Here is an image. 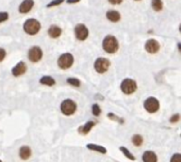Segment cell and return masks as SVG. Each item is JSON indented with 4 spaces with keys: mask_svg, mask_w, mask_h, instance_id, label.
Wrapping results in <instances>:
<instances>
[{
    "mask_svg": "<svg viewBox=\"0 0 181 162\" xmlns=\"http://www.w3.org/2000/svg\"><path fill=\"white\" fill-rule=\"evenodd\" d=\"M101 46H102V49L106 53L115 54L118 51V49H120V42H118L117 38L115 36L109 34L106 37H103Z\"/></svg>",
    "mask_w": 181,
    "mask_h": 162,
    "instance_id": "6da1fadb",
    "label": "cell"
},
{
    "mask_svg": "<svg viewBox=\"0 0 181 162\" xmlns=\"http://www.w3.org/2000/svg\"><path fill=\"white\" fill-rule=\"evenodd\" d=\"M74 62H75V58H74L73 54L69 53V52H66V53H63L59 56L57 63H58V66L60 69H62V70H67V69L73 67Z\"/></svg>",
    "mask_w": 181,
    "mask_h": 162,
    "instance_id": "7a4b0ae2",
    "label": "cell"
},
{
    "mask_svg": "<svg viewBox=\"0 0 181 162\" xmlns=\"http://www.w3.org/2000/svg\"><path fill=\"white\" fill-rule=\"evenodd\" d=\"M24 31L28 35H36L41 31V23H39L38 20L34 18L28 19L24 23Z\"/></svg>",
    "mask_w": 181,
    "mask_h": 162,
    "instance_id": "3957f363",
    "label": "cell"
},
{
    "mask_svg": "<svg viewBox=\"0 0 181 162\" xmlns=\"http://www.w3.org/2000/svg\"><path fill=\"white\" fill-rule=\"evenodd\" d=\"M136 89H138V84L132 79H125L120 83V90L123 91V93L127 94V96L134 93Z\"/></svg>",
    "mask_w": 181,
    "mask_h": 162,
    "instance_id": "277c9868",
    "label": "cell"
},
{
    "mask_svg": "<svg viewBox=\"0 0 181 162\" xmlns=\"http://www.w3.org/2000/svg\"><path fill=\"white\" fill-rule=\"evenodd\" d=\"M74 34H75L77 40L84 41L88 39V35H90V31H88V28L84 23H78L74 28Z\"/></svg>",
    "mask_w": 181,
    "mask_h": 162,
    "instance_id": "5b68a950",
    "label": "cell"
},
{
    "mask_svg": "<svg viewBox=\"0 0 181 162\" xmlns=\"http://www.w3.org/2000/svg\"><path fill=\"white\" fill-rule=\"evenodd\" d=\"M110 65L111 63L108 58H106V57H98L94 62V69H95V71L97 73L103 74L109 70Z\"/></svg>",
    "mask_w": 181,
    "mask_h": 162,
    "instance_id": "8992f818",
    "label": "cell"
},
{
    "mask_svg": "<svg viewBox=\"0 0 181 162\" xmlns=\"http://www.w3.org/2000/svg\"><path fill=\"white\" fill-rule=\"evenodd\" d=\"M60 108L63 114H65V116H71V114H74L76 113L77 104L75 101H73V100L66 99L61 103Z\"/></svg>",
    "mask_w": 181,
    "mask_h": 162,
    "instance_id": "52a82bcc",
    "label": "cell"
},
{
    "mask_svg": "<svg viewBox=\"0 0 181 162\" xmlns=\"http://www.w3.org/2000/svg\"><path fill=\"white\" fill-rule=\"evenodd\" d=\"M144 108L147 113H157L160 108V103H159L158 99L153 98V96H150V98L146 99L145 102H144Z\"/></svg>",
    "mask_w": 181,
    "mask_h": 162,
    "instance_id": "ba28073f",
    "label": "cell"
},
{
    "mask_svg": "<svg viewBox=\"0 0 181 162\" xmlns=\"http://www.w3.org/2000/svg\"><path fill=\"white\" fill-rule=\"evenodd\" d=\"M144 48H145V51L147 52V53L156 54V53H158V52L160 51L161 45H160V42L157 40V39L149 38V39H147V40H146Z\"/></svg>",
    "mask_w": 181,
    "mask_h": 162,
    "instance_id": "9c48e42d",
    "label": "cell"
},
{
    "mask_svg": "<svg viewBox=\"0 0 181 162\" xmlns=\"http://www.w3.org/2000/svg\"><path fill=\"white\" fill-rule=\"evenodd\" d=\"M43 57V51L38 46L31 47L28 51V59L31 63H38Z\"/></svg>",
    "mask_w": 181,
    "mask_h": 162,
    "instance_id": "30bf717a",
    "label": "cell"
},
{
    "mask_svg": "<svg viewBox=\"0 0 181 162\" xmlns=\"http://www.w3.org/2000/svg\"><path fill=\"white\" fill-rule=\"evenodd\" d=\"M106 18L108 19L110 22H113V23H117V22L120 21L121 19V15L118 11L116 10H109L106 13Z\"/></svg>",
    "mask_w": 181,
    "mask_h": 162,
    "instance_id": "8fae6325",
    "label": "cell"
},
{
    "mask_svg": "<svg viewBox=\"0 0 181 162\" xmlns=\"http://www.w3.org/2000/svg\"><path fill=\"white\" fill-rule=\"evenodd\" d=\"M34 6V1L33 0H24L18 6V11L21 14H27L32 10V7Z\"/></svg>",
    "mask_w": 181,
    "mask_h": 162,
    "instance_id": "7c38bea8",
    "label": "cell"
},
{
    "mask_svg": "<svg viewBox=\"0 0 181 162\" xmlns=\"http://www.w3.org/2000/svg\"><path fill=\"white\" fill-rule=\"evenodd\" d=\"M47 33H48V35L50 36L51 38L57 39L62 35V29L59 26H57V24H51V26L49 27Z\"/></svg>",
    "mask_w": 181,
    "mask_h": 162,
    "instance_id": "4fadbf2b",
    "label": "cell"
},
{
    "mask_svg": "<svg viewBox=\"0 0 181 162\" xmlns=\"http://www.w3.org/2000/svg\"><path fill=\"white\" fill-rule=\"evenodd\" d=\"M26 71H27L26 64H25L24 62H19V63L12 69V74H13L14 76H20V75H23V74H25Z\"/></svg>",
    "mask_w": 181,
    "mask_h": 162,
    "instance_id": "5bb4252c",
    "label": "cell"
},
{
    "mask_svg": "<svg viewBox=\"0 0 181 162\" xmlns=\"http://www.w3.org/2000/svg\"><path fill=\"white\" fill-rule=\"evenodd\" d=\"M95 124H96V122H94V121H88V122H86L84 125L82 126H80L79 127V129H78V131L81 134H88L90 133V130L92 128H93L94 126H95Z\"/></svg>",
    "mask_w": 181,
    "mask_h": 162,
    "instance_id": "9a60e30c",
    "label": "cell"
},
{
    "mask_svg": "<svg viewBox=\"0 0 181 162\" xmlns=\"http://www.w3.org/2000/svg\"><path fill=\"white\" fill-rule=\"evenodd\" d=\"M142 159H143L144 162H157L158 161L157 155H156V154L153 153V151H145V153L143 154Z\"/></svg>",
    "mask_w": 181,
    "mask_h": 162,
    "instance_id": "2e32d148",
    "label": "cell"
},
{
    "mask_svg": "<svg viewBox=\"0 0 181 162\" xmlns=\"http://www.w3.org/2000/svg\"><path fill=\"white\" fill-rule=\"evenodd\" d=\"M19 156H20L21 159L24 160H27V159L30 158L31 156V149L29 146H21L20 149H19Z\"/></svg>",
    "mask_w": 181,
    "mask_h": 162,
    "instance_id": "e0dca14e",
    "label": "cell"
},
{
    "mask_svg": "<svg viewBox=\"0 0 181 162\" xmlns=\"http://www.w3.org/2000/svg\"><path fill=\"white\" fill-rule=\"evenodd\" d=\"M151 9L155 12H161L163 10V1L162 0H151L150 1Z\"/></svg>",
    "mask_w": 181,
    "mask_h": 162,
    "instance_id": "ac0fdd59",
    "label": "cell"
},
{
    "mask_svg": "<svg viewBox=\"0 0 181 162\" xmlns=\"http://www.w3.org/2000/svg\"><path fill=\"white\" fill-rule=\"evenodd\" d=\"M39 83L42 85H46V86H53L56 84V81L51 76H43V78L39 79Z\"/></svg>",
    "mask_w": 181,
    "mask_h": 162,
    "instance_id": "d6986e66",
    "label": "cell"
},
{
    "mask_svg": "<svg viewBox=\"0 0 181 162\" xmlns=\"http://www.w3.org/2000/svg\"><path fill=\"white\" fill-rule=\"evenodd\" d=\"M86 147L91 151H99L101 154H106V149L103 147V146H100V145H97V144H88Z\"/></svg>",
    "mask_w": 181,
    "mask_h": 162,
    "instance_id": "ffe728a7",
    "label": "cell"
},
{
    "mask_svg": "<svg viewBox=\"0 0 181 162\" xmlns=\"http://www.w3.org/2000/svg\"><path fill=\"white\" fill-rule=\"evenodd\" d=\"M132 143H133V145H135V146L142 145V143H143L142 136H140V134H134V136L132 137Z\"/></svg>",
    "mask_w": 181,
    "mask_h": 162,
    "instance_id": "44dd1931",
    "label": "cell"
},
{
    "mask_svg": "<svg viewBox=\"0 0 181 162\" xmlns=\"http://www.w3.org/2000/svg\"><path fill=\"white\" fill-rule=\"evenodd\" d=\"M120 151H121V153H123L124 155H125L126 157H127V158L131 159V160H134V159H135V157L133 156L132 154H131L130 151H129L128 149L126 148V147H124V146H120Z\"/></svg>",
    "mask_w": 181,
    "mask_h": 162,
    "instance_id": "7402d4cb",
    "label": "cell"
},
{
    "mask_svg": "<svg viewBox=\"0 0 181 162\" xmlns=\"http://www.w3.org/2000/svg\"><path fill=\"white\" fill-rule=\"evenodd\" d=\"M67 83L69 85H71V86H74V87H80V85H81V82L76 78H68L67 79Z\"/></svg>",
    "mask_w": 181,
    "mask_h": 162,
    "instance_id": "603a6c76",
    "label": "cell"
},
{
    "mask_svg": "<svg viewBox=\"0 0 181 162\" xmlns=\"http://www.w3.org/2000/svg\"><path fill=\"white\" fill-rule=\"evenodd\" d=\"M92 113H93L94 116H96V117L100 116L101 109H100V107H99L98 104H94V105L92 106Z\"/></svg>",
    "mask_w": 181,
    "mask_h": 162,
    "instance_id": "cb8c5ba5",
    "label": "cell"
},
{
    "mask_svg": "<svg viewBox=\"0 0 181 162\" xmlns=\"http://www.w3.org/2000/svg\"><path fill=\"white\" fill-rule=\"evenodd\" d=\"M64 1H65V0H52V1H51L50 3L47 4V7H51V6H60V4H61V3H63Z\"/></svg>",
    "mask_w": 181,
    "mask_h": 162,
    "instance_id": "d4e9b609",
    "label": "cell"
},
{
    "mask_svg": "<svg viewBox=\"0 0 181 162\" xmlns=\"http://www.w3.org/2000/svg\"><path fill=\"white\" fill-rule=\"evenodd\" d=\"M180 120V114L179 113H175V114H173L172 117L170 118V123H177V122H179Z\"/></svg>",
    "mask_w": 181,
    "mask_h": 162,
    "instance_id": "484cf974",
    "label": "cell"
},
{
    "mask_svg": "<svg viewBox=\"0 0 181 162\" xmlns=\"http://www.w3.org/2000/svg\"><path fill=\"white\" fill-rule=\"evenodd\" d=\"M108 118L110 119V120H113V121H120V123H124V120H121V119H120L117 116H115V114L112 113H108Z\"/></svg>",
    "mask_w": 181,
    "mask_h": 162,
    "instance_id": "4316f807",
    "label": "cell"
},
{
    "mask_svg": "<svg viewBox=\"0 0 181 162\" xmlns=\"http://www.w3.org/2000/svg\"><path fill=\"white\" fill-rule=\"evenodd\" d=\"M8 18H9V14L7 12H0V23L8 20Z\"/></svg>",
    "mask_w": 181,
    "mask_h": 162,
    "instance_id": "83f0119b",
    "label": "cell"
},
{
    "mask_svg": "<svg viewBox=\"0 0 181 162\" xmlns=\"http://www.w3.org/2000/svg\"><path fill=\"white\" fill-rule=\"evenodd\" d=\"M170 162H181V154H175L170 159Z\"/></svg>",
    "mask_w": 181,
    "mask_h": 162,
    "instance_id": "f1b7e54d",
    "label": "cell"
},
{
    "mask_svg": "<svg viewBox=\"0 0 181 162\" xmlns=\"http://www.w3.org/2000/svg\"><path fill=\"white\" fill-rule=\"evenodd\" d=\"M124 0H108V2L112 6H120V4L123 3Z\"/></svg>",
    "mask_w": 181,
    "mask_h": 162,
    "instance_id": "f546056e",
    "label": "cell"
},
{
    "mask_svg": "<svg viewBox=\"0 0 181 162\" xmlns=\"http://www.w3.org/2000/svg\"><path fill=\"white\" fill-rule=\"evenodd\" d=\"M6 55H7L6 50L2 49V48H0V62H2L4 58H6Z\"/></svg>",
    "mask_w": 181,
    "mask_h": 162,
    "instance_id": "4dcf8cb0",
    "label": "cell"
},
{
    "mask_svg": "<svg viewBox=\"0 0 181 162\" xmlns=\"http://www.w3.org/2000/svg\"><path fill=\"white\" fill-rule=\"evenodd\" d=\"M81 0H67V3L68 4H75V3H78V2H80Z\"/></svg>",
    "mask_w": 181,
    "mask_h": 162,
    "instance_id": "1f68e13d",
    "label": "cell"
},
{
    "mask_svg": "<svg viewBox=\"0 0 181 162\" xmlns=\"http://www.w3.org/2000/svg\"><path fill=\"white\" fill-rule=\"evenodd\" d=\"M177 48H178V51H179L181 54V42H178L177 44Z\"/></svg>",
    "mask_w": 181,
    "mask_h": 162,
    "instance_id": "d6a6232c",
    "label": "cell"
},
{
    "mask_svg": "<svg viewBox=\"0 0 181 162\" xmlns=\"http://www.w3.org/2000/svg\"><path fill=\"white\" fill-rule=\"evenodd\" d=\"M179 32H180V33H181V23L179 24Z\"/></svg>",
    "mask_w": 181,
    "mask_h": 162,
    "instance_id": "836d02e7",
    "label": "cell"
},
{
    "mask_svg": "<svg viewBox=\"0 0 181 162\" xmlns=\"http://www.w3.org/2000/svg\"><path fill=\"white\" fill-rule=\"evenodd\" d=\"M134 1H142V0H134Z\"/></svg>",
    "mask_w": 181,
    "mask_h": 162,
    "instance_id": "e575fe53",
    "label": "cell"
},
{
    "mask_svg": "<svg viewBox=\"0 0 181 162\" xmlns=\"http://www.w3.org/2000/svg\"><path fill=\"white\" fill-rule=\"evenodd\" d=\"M0 162H1V160H0Z\"/></svg>",
    "mask_w": 181,
    "mask_h": 162,
    "instance_id": "d590c367",
    "label": "cell"
}]
</instances>
